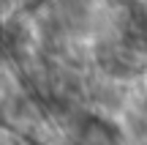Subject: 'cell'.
I'll return each instance as SVG.
<instances>
[{
	"label": "cell",
	"instance_id": "cell-1",
	"mask_svg": "<svg viewBox=\"0 0 147 145\" xmlns=\"http://www.w3.org/2000/svg\"><path fill=\"white\" fill-rule=\"evenodd\" d=\"M98 63H101V69L109 77H115V80L134 77L142 69L136 49L134 47H123V44H104V47L98 49Z\"/></svg>",
	"mask_w": 147,
	"mask_h": 145
}]
</instances>
